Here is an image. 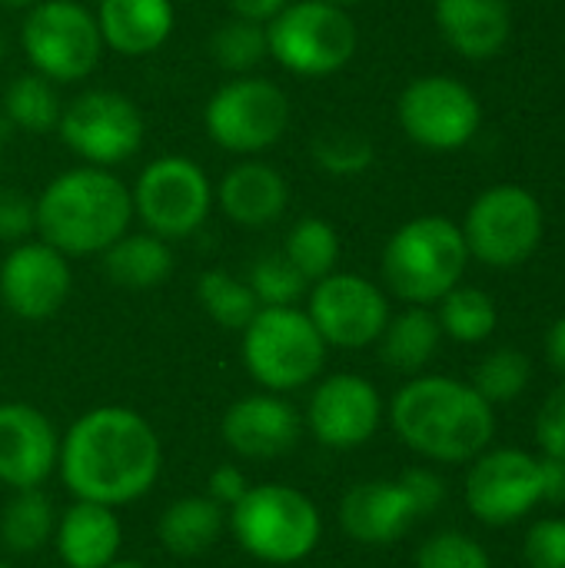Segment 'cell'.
I'll use <instances>...</instances> for the list:
<instances>
[{"instance_id": "1", "label": "cell", "mask_w": 565, "mask_h": 568, "mask_svg": "<svg viewBox=\"0 0 565 568\" xmlns=\"http://www.w3.org/2000/svg\"><path fill=\"white\" fill-rule=\"evenodd\" d=\"M57 469L73 499L120 509L157 486L163 446L137 409L97 406L60 436Z\"/></svg>"}, {"instance_id": "2", "label": "cell", "mask_w": 565, "mask_h": 568, "mask_svg": "<svg viewBox=\"0 0 565 568\" xmlns=\"http://www.w3.org/2000/svg\"><path fill=\"white\" fill-rule=\"evenodd\" d=\"M396 436L433 463H470L496 436L493 406L466 383L450 376H416L390 406Z\"/></svg>"}, {"instance_id": "3", "label": "cell", "mask_w": 565, "mask_h": 568, "mask_svg": "<svg viewBox=\"0 0 565 568\" xmlns=\"http://www.w3.org/2000/svg\"><path fill=\"white\" fill-rule=\"evenodd\" d=\"M37 233L43 243L70 256H100L133 220L130 186L103 166H73L53 176L33 200Z\"/></svg>"}, {"instance_id": "4", "label": "cell", "mask_w": 565, "mask_h": 568, "mask_svg": "<svg viewBox=\"0 0 565 568\" xmlns=\"http://www.w3.org/2000/svg\"><path fill=\"white\" fill-rule=\"evenodd\" d=\"M226 526L236 546L270 566H293L316 552L323 519L313 499L283 483L250 486L243 499L226 509Z\"/></svg>"}, {"instance_id": "5", "label": "cell", "mask_w": 565, "mask_h": 568, "mask_svg": "<svg viewBox=\"0 0 565 568\" xmlns=\"http://www.w3.org/2000/svg\"><path fill=\"white\" fill-rule=\"evenodd\" d=\"M470 263L463 230L446 216H416L403 223L383 250V280L410 306L440 303L460 286Z\"/></svg>"}, {"instance_id": "6", "label": "cell", "mask_w": 565, "mask_h": 568, "mask_svg": "<svg viewBox=\"0 0 565 568\" xmlns=\"http://www.w3.org/2000/svg\"><path fill=\"white\" fill-rule=\"evenodd\" d=\"M326 343L300 306H260L243 329V366L266 393H293L320 379Z\"/></svg>"}, {"instance_id": "7", "label": "cell", "mask_w": 565, "mask_h": 568, "mask_svg": "<svg viewBox=\"0 0 565 568\" xmlns=\"http://www.w3.org/2000/svg\"><path fill=\"white\" fill-rule=\"evenodd\" d=\"M270 57L296 77L340 73L360 43L356 23L346 7L330 0H290L266 23Z\"/></svg>"}, {"instance_id": "8", "label": "cell", "mask_w": 565, "mask_h": 568, "mask_svg": "<svg viewBox=\"0 0 565 568\" xmlns=\"http://www.w3.org/2000/svg\"><path fill=\"white\" fill-rule=\"evenodd\" d=\"M20 47L33 73L50 83L90 77L103 53L97 17L77 0H37L20 23Z\"/></svg>"}, {"instance_id": "9", "label": "cell", "mask_w": 565, "mask_h": 568, "mask_svg": "<svg viewBox=\"0 0 565 568\" xmlns=\"http://www.w3.org/2000/svg\"><path fill=\"white\" fill-rule=\"evenodd\" d=\"M206 136L240 156L263 153L290 130V97L266 77H236L216 87L203 106Z\"/></svg>"}, {"instance_id": "10", "label": "cell", "mask_w": 565, "mask_h": 568, "mask_svg": "<svg viewBox=\"0 0 565 568\" xmlns=\"http://www.w3.org/2000/svg\"><path fill=\"white\" fill-rule=\"evenodd\" d=\"M130 196H133V216L143 220L147 233L167 243L193 236L213 210L210 176L203 173L200 163L180 153L147 163Z\"/></svg>"}, {"instance_id": "11", "label": "cell", "mask_w": 565, "mask_h": 568, "mask_svg": "<svg viewBox=\"0 0 565 568\" xmlns=\"http://www.w3.org/2000/svg\"><path fill=\"white\" fill-rule=\"evenodd\" d=\"M57 133L87 166L110 170L140 153L147 123L130 97L117 90H83L63 106Z\"/></svg>"}, {"instance_id": "12", "label": "cell", "mask_w": 565, "mask_h": 568, "mask_svg": "<svg viewBox=\"0 0 565 568\" xmlns=\"http://www.w3.org/2000/svg\"><path fill=\"white\" fill-rule=\"evenodd\" d=\"M543 206L539 200L513 183L486 190L463 220V240L470 256L486 266L509 270L529 260L543 240Z\"/></svg>"}, {"instance_id": "13", "label": "cell", "mask_w": 565, "mask_h": 568, "mask_svg": "<svg viewBox=\"0 0 565 568\" xmlns=\"http://www.w3.org/2000/svg\"><path fill=\"white\" fill-rule=\"evenodd\" d=\"M306 316L326 346L363 349L373 346L390 323L386 293L356 273H330L310 286Z\"/></svg>"}, {"instance_id": "14", "label": "cell", "mask_w": 565, "mask_h": 568, "mask_svg": "<svg viewBox=\"0 0 565 568\" xmlns=\"http://www.w3.org/2000/svg\"><path fill=\"white\" fill-rule=\"evenodd\" d=\"M396 113L403 133L426 150H460L480 130L476 93L443 73L416 77L403 90Z\"/></svg>"}, {"instance_id": "15", "label": "cell", "mask_w": 565, "mask_h": 568, "mask_svg": "<svg viewBox=\"0 0 565 568\" xmlns=\"http://www.w3.org/2000/svg\"><path fill=\"white\" fill-rule=\"evenodd\" d=\"M543 503V463L523 449L480 453L466 476V506L486 526H513Z\"/></svg>"}, {"instance_id": "16", "label": "cell", "mask_w": 565, "mask_h": 568, "mask_svg": "<svg viewBox=\"0 0 565 568\" xmlns=\"http://www.w3.org/2000/svg\"><path fill=\"white\" fill-rule=\"evenodd\" d=\"M383 423V399L366 376L336 373L316 383L306 403V429L326 449H360Z\"/></svg>"}, {"instance_id": "17", "label": "cell", "mask_w": 565, "mask_h": 568, "mask_svg": "<svg viewBox=\"0 0 565 568\" xmlns=\"http://www.w3.org/2000/svg\"><path fill=\"white\" fill-rule=\"evenodd\" d=\"M73 276L60 250L43 240L13 243L0 263V300L3 306L27 323H43L57 316L70 296Z\"/></svg>"}, {"instance_id": "18", "label": "cell", "mask_w": 565, "mask_h": 568, "mask_svg": "<svg viewBox=\"0 0 565 568\" xmlns=\"http://www.w3.org/2000/svg\"><path fill=\"white\" fill-rule=\"evenodd\" d=\"M60 456L53 423L30 403H0V483L17 489L43 486Z\"/></svg>"}, {"instance_id": "19", "label": "cell", "mask_w": 565, "mask_h": 568, "mask_svg": "<svg viewBox=\"0 0 565 568\" xmlns=\"http://www.w3.org/2000/svg\"><path fill=\"white\" fill-rule=\"evenodd\" d=\"M220 433L240 459L263 463L286 456L300 443L303 419L280 393H253L223 413Z\"/></svg>"}, {"instance_id": "20", "label": "cell", "mask_w": 565, "mask_h": 568, "mask_svg": "<svg viewBox=\"0 0 565 568\" xmlns=\"http://www.w3.org/2000/svg\"><path fill=\"white\" fill-rule=\"evenodd\" d=\"M416 509L400 479H370L353 486L340 503V526L360 546H390L410 532Z\"/></svg>"}, {"instance_id": "21", "label": "cell", "mask_w": 565, "mask_h": 568, "mask_svg": "<svg viewBox=\"0 0 565 568\" xmlns=\"http://www.w3.org/2000/svg\"><path fill=\"white\" fill-rule=\"evenodd\" d=\"M216 200L226 220H233L236 226L263 230L286 213L290 183L276 166L260 160H243L233 170H226V176L216 186Z\"/></svg>"}, {"instance_id": "22", "label": "cell", "mask_w": 565, "mask_h": 568, "mask_svg": "<svg viewBox=\"0 0 565 568\" xmlns=\"http://www.w3.org/2000/svg\"><path fill=\"white\" fill-rule=\"evenodd\" d=\"M97 27L103 47L120 57H147L157 53L176 23L170 0H100Z\"/></svg>"}, {"instance_id": "23", "label": "cell", "mask_w": 565, "mask_h": 568, "mask_svg": "<svg viewBox=\"0 0 565 568\" xmlns=\"http://www.w3.org/2000/svg\"><path fill=\"white\" fill-rule=\"evenodd\" d=\"M57 556L67 568H107L123 546L120 519L110 506L77 499L53 529Z\"/></svg>"}, {"instance_id": "24", "label": "cell", "mask_w": 565, "mask_h": 568, "mask_svg": "<svg viewBox=\"0 0 565 568\" xmlns=\"http://www.w3.org/2000/svg\"><path fill=\"white\" fill-rule=\"evenodd\" d=\"M433 13L443 40L470 60L496 57L509 40V0H436Z\"/></svg>"}, {"instance_id": "25", "label": "cell", "mask_w": 565, "mask_h": 568, "mask_svg": "<svg viewBox=\"0 0 565 568\" xmlns=\"http://www.w3.org/2000/svg\"><path fill=\"white\" fill-rule=\"evenodd\" d=\"M226 529V509L210 496H186L163 509L157 523V539L176 559L206 556Z\"/></svg>"}, {"instance_id": "26", "label": "cell", "mask_w": 565, "mask_h": 568, "mask_svg": "<svg viewBox=\"0 0 565 568\" xmlns=\"http://www.w3.org/2000/svg\"><path fill=\"white\" fill-rule=\"evenodd\" d=\"M100 266L110 283L123 290H153L173 273V250L153 233H123L100 253Z\"/></svg>"}, {"instance_id": "27", "label": "cell", "mask_w": 565, "mask_h": 568, "mask_svg": "<svg viewBox=\"0 0 565 568\" xmlns=\"http://www.w3.org/2000/svg\"><path fill=\"white\" fill-rule=\"evenodd\" d=\"M440 339H443V329H440L436 313H430L426 306H410L406 313L390 316V323L376 343H380V356L390 369L420 373L436 356Z\"/></svg>"}, {"instance_id": "28", "label": "cell", "mask_w": 565, "mask_h": 568, "mask_svg": "<svg viewBox=\"0 0 565 568\" xmlns=\"http://www.w3.org/2000/svg\"><path fill=\"white\" fill-rule=\"evenodd\" d=\"M57 529V513L47 493L37 489H17V496L0 513V539L17 556L40 552Z\"/></svg>"}, {"instance_id": "29", "label": "cell", "mask_w": 565, "mask_h": 568, "mask_svg": "<svg viewBox=\"0 0 565 568\" xmlns=\"http://www.w3.org/2000/svg\"><path fill=\"white\" fill-rule=\"evenodd\" d=\"M3 116L23 130V133H33V136H43L50 130H57L60 123V113H63V103L57 97V83H50L47 77L40 73H20L7 83L3 90Z\"/></svg>"}, {"instance_id": "30", "label": "cell", "mask_w": 565, "mask_h": 568, "mask_svg": "<svg viewBox=\"0 0 565 568\" xmlns=\"http://www.w3.org/2000/svg\"><path fill=\"white\" fill-rule=\"evenodd\" d=\"M283 256L306 276V283L313 286L316 280L336 273L340 263V236L336 230L320 220V216H303L290 226L286 243H283Z\"/></svg>"}, {"instance_id": "31", "label": "cell", "mask_w": 565, "mask_h": 568, "mask_svg": "<svg viewBox=\"0 0 565 568\" xmlns=\"http://www.w3.org/2000/svg\"><path fill=\"white\" fill-rule=\"evenodd\" d=\"M196 300L203 306V313L223 326V329H236L243 333L246 323L256 316L260 303L253 296V290L246 286V280L226 273V270H206L196 283Z\"/></svg>"}, {"instance_id": "32", "label": "cell", "mask_w": 565, "mask_h": 568, "mask_svg": "<svg viewBox=\"0 0 565 568\" xmlns=\"http://www.w3.org/2000/svg\"><path fill=\"white\" fill-rule=\"evenodd\" d=\"M440 329L456 343H483L496 329V303L476 286H453L440 300Z\"/></svg>"}, {"instance_id": "33", "label": "cell", "mask_w": 565, "mask_h": 568, "mask_svg": "<svg viewBox=\"0 0 565 568\" xmlns=\"http://www.w3.org/2000/svg\"><path fill=\"white\" fill-rule=\"evenodd\" d=\"M210 57L226 73L246 77L250 70H256L270 57L266 23H253V20H243V17L223 20L210 37Z\"/></svg>"}, {"instance_id": "34", "label": "cell", "mask_w": 565, "mask_h": 568, "mask_svg": "<svg viewBox=\"0 0 565 568\" xmlns=\"http://www.w3.org/2000/svg\"><path fill=\"white\" fill-rule=\"evenodd\" d=\"M246 286L253 290L260 306H296L310 293L306 276L283 256V250L256 256L250 263Z\"/></svg>"}, {"instance_id": "35", "label": "cell", "mask_w": 565, "mask_h": 568, "mask_svg": "<svg viewBox=\"0 0 565 568\" xmlns=\"http://www.w3.org/2000/svg\"><path fill=\"white\" fill-rule=\"evenodd\" d=\"M529 376H533V366L529 359L519 353V349H496L490 353L480 366H476V376H473V389L490 403H513L526 386H529Z\"/></svg>"}, {"instance_id": "36", "label": "cell", "mask_w": 565, "mask_h": 568, "mask_svg": "<svg viewBox=\"0 0 565 568\" xmlns=\"http://www.w3.org/2000/svg\"><path fill=\"white\" fill-rule=\"evenodd\" d=\"M310 150L316 166L333 176H356L373 163V143L360 130H346V126L320 130Z\"/></svg>"}, {"instance_id": "37", "label": "cell", "mask_w": 565, "mask_h": 568, "mask_svg": "<svg viewBox=\"0 0 565 568\" xmlns=\"http://www.w3.org/2000/svg\"><path fill=\"white\" fill-rule=\"evenodd\" d=\"M416 568H493L486 549L463 536V532H436L430 536L420 552H416Z\"/></svg>"}, {"instance_id": "38", "label": "cell", "mask_w": 565, "mask_h": 568, "mask_svg": "<svg viewBox=\"0 0 565 568\" xmlns=\"http://www.w3.org/2000/svg\"><path fill=\"white\" fill-rule=\"evenodd\" d=\"M37 233V206L27 193L0 186V243H23Z\"/></svg>"}, {"instance_id": "39", "label": "cell", "mask_w": 565, "mask_h": 568, "mask_svg": "<svg viewBox=\"0 0 565 568\" xmlns=\"http://www.w3.org/2000/svg\"><path fill=\"white\" fill-rule=\"evenodd\" d=\"M529 568H565V519H543L526 536Z\"/></svg>"}, {"instance_id": "40", "label": "cell", "mask_w": 565, "mask_h": 568, "mask_svg": "<svg viewBox=\"0 0 565 568\" xmlns=\"http://www.w3.org/2000/svg\"><path fill=\"white\" fill-rule=\"evenodd\" d=\"M536 443H539L543 456L565 459V383L546 396V403L536 416Z\"/></svg>"}, {"instance_id": "41", "label": "cell", "mask_w": 565, "mask_h": 568, "mask_svg": "<svg viewBox=\"0 0 565 568\" xmlns=\"http://www.w3.org/2000/svg\"><path fill=\"white\" fill-rule=\"evenodd\" d=\"M400 486L406 489L413 509H416V519L420 516H433L443 503H446V486L436 473L430 469H406L400 476Z\"/></svg>"}, {"instance_id": "42", "label": "cell", "mask_w": 565, "mask_h": 568, "mask_svg": "<svg viewBox=\"0 0 565 568\" xmlns=\"http://www.w3.org/2000/svg\"><path fill=\"white\" fill-rule=\"evenodd\" d=\"M246 489H250V479L243 476L240 466H216V469L206 476V496H210L216 506H223V509H233V506L243 499Z\"/></svg>"}, {"instance_id": "43", "label": "cell", "mask_w": 565, "mask_h": 568, "mask_svg": "<svg viewBox=\"0 0 565 568\" xmlns=\"http://www.w3.org/2000/svg\"><path fill=\"white\" fill-rule=\"evenodd\" d=\"M543 503L563 506L565 503V459L543 456Z\"/></svg>"}, {"instance_id": "44", "label": "cell", "mask_w": 565, "mask_h": 568, "mask_svg": "<svg viewBox=\"0 0 565 568\" xmlns=\"http://www.w3.org/2000/svg\"><path fill=\"white\" fill-rule=\"evenodd\" d=\"M290 0H230L233 17L253 20V23H270Z\"/></svg>"}, {"instance_id": "45", "label": "cell", "mask_w": 565, "mask_h": 568, "mask_svg": "<svg viewBox=\"0 0 565 568\" xmlns=\"http://www.w3.org/2000/svg\"><path fill=\"white\" fill-rule=\"evenodd\" d=\"M546 356L559 373H565V316L553 323V329L546 336Z\"/></svg>"}, {"instance_id": "46", "label": "cell", "mask_w": 565, "mask_h": 568, "mask_svg": "<svg viewBox=\"0 0 565 568\" xmlns=\"http://www.w3.org/2000/svg\"><path fill=\"white\" fill-rule=\"evenodd\" d=\"M37 0H0V7H7V10H30Z\"/></svg>"}, {"instance_id": "47", "label": "cell", "mask_w": 565, "mask_h": 568, "mask_svg": "<svg viewBox=\"0 0 565 568\" xmlns=\"http://www.w3.org/2000/svg\"><path fill=\"white\" fill-rule=\"evenodd\" d=\"M107 568H147L143 562H130V559H117V562H110Z\"/></svg>"}, {"instance_id": "48", "label": "cell", "mask_w": 565, "mask_h": 568, "mask_svg": "<svg viewBox=\"0 0 565 568\" xmlns=\"http://www.w3.org/2000/svg\"><path fill=\"white\" fill-rule=\"evenodd\" d=\"M330 3H336V7H353V3H360V0H330Z\"/></svg>"}, {"instance_id": "49", "label": "cell", "mask_w": 565, "mask_h": 568, "mask_svg": "<svg viewBox=\"0 0 565 568\" xmlns=\"http://www.w3.org/2000/svg\"><path fill=\"white\" fill-rule=\"evenodd\" d=\"M3 53H7V43H3V33H0V63H3Z\"/></svg>"}, {"instance_id": "50", "label": "cell", "mask_w": 565, "mask_h": 568, "mask_svg": "<svg viewBox=\"0 0 565 568\" xmlns=\"http://www.w3.org/2000/svg\"><path fill=\"white\" fill-rule=\"evenodd\" d=\"M0 160H3V130H0Z\"/></svg>"}, {"instance_id": "51", "label": "cell", "mask_w": 565, "mask_h": 568, "mask_svg": "<svg viewBox=\"0 0 565 568\" xmlns=\"http://www.w3.org/2000/svg\"><path fill=\"white\" fill-rule=\"evenodd\" d=\"M0 568H10V566H3V562H0Z\"/></svg>"}]
</instances>
